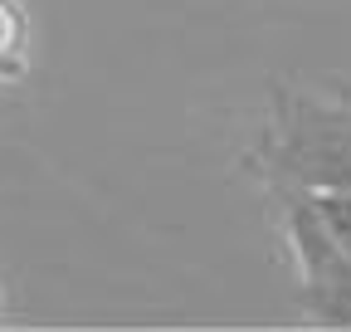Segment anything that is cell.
<instances>
[{"mask_svg":"<svg viewBox=\"0 0 351 332\" xmlns=\"http://www.w3.org/2000/svg\"><path fill=\"white\" fill-rule=\"evenodd\" d=\"M302 274V308L322 327H351V191L274 195Z\"/></svg>","mask_w":351,"mask_h":332,"instance_id":"2","label":"cell"},{"mask_svg":"<svg viewBox=\"0 0 351 332\" xmlns=\"http://www.w3.org/2000/svg\"><path fill=\"white\" fill-rule=\"evenodd\" d=\"M25 64V15L15 0H0V78H15Z\"/></svg>","mask_w":351,"mask_h":332,"instance_id":"3","label":"cell"},{"mask_svg":"<svg viewBox=\"0 0 351 332\" xmlns=\"http://www.w3.org/2000/svg\"><path fill=\"white\" fill-rule=\"evenodd\" d=\"M249 166L283 191H351V98L317 88H274V112Z\"/></svg>","mask_w":351,"mask_h":332,"instance_id":"1","label":"cell"}]
</instances>
